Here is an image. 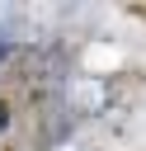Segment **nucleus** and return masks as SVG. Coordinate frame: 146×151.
Here are the masks:
<instances>
[{"label": "nucleus", "instance_id": "1", "mask_svg": "<svg viewBox=\"0 0 146 151\" xmlns=\"http://www.w3.org/2000/svg\"><path fill=\"white\" fill-rule=\"evenodd\" d=\"M5 123H9V104L0 99V132H5Z\"/></svg>", "mask_w": 146, "mask_h": 151}, {"label": "nucleus", "instance_id": "2", "mask_svg": "<svg viewBox=\"0 0 146 151\" xmlns=\"http://www.w3.org/2000/svg\"><path fill=\"white\" fill-rule=\"evenodd\" d=\"M0 61H5V42H0Z\"/></svg>", "mask_w": 146, "mask_h": 151}]
</instances>
